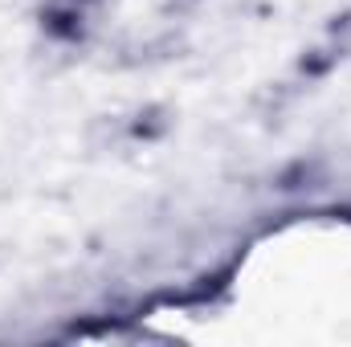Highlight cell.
<instances>
[{"mask_svg": "<svg viewBox=\"0 0 351 347\" xmlns=\"http://www.w3.org/2000/svg\"><path fill=\"white\" fill-rule=\"evenodd\" d=\"M37 25L49 41H62V45H78L86 37V8L74 4V0H49L37 8Z\"/></svg>", "mask_w": 351, "mask_h": 347, "instance_id": "obj_1", "label": "cell"}, {"mask_svg": "<svg viewBox=\"0 0 351 347\" xmlns=\"http://www.w3.org/2000/svg\"><path fill=\"white\" fill-rule=\"evenodd\" d=\"M168 131H172V106H164V102H147L127 119V135L135 143H160Z\"/></svg>", "mask_w": 351, "mask_h": 347, "instance_id": "obj_2", "label": "cell"}, {"mask_svg": "<svg viewBox=\"0 0 351 347\" xmlns=\"http://www.w3.org/2000/svg\"><path fill=\"white\" fill-rule=\"evenodd\" d=\"M339 49L327 41V45H315V49H302V58H298V74L302 78H327L335 66H339Z\"/></svg>", "mask_w": 351, "mask_h": 347, "instance_id": "obj_3", "label": "cell"}, {"mask_svg": "<svg viewBox=\"0 0 351 347\" xmlns=\"http://www.w3.org/2000/svg\"><path fill=\"white\" fill-rule=\"evenodd\" d=\"M327 41H331L339 53H351V8L335 12V16L327 21Z\"/></svg>", "mask_w": 351, "mask_h": 347, "instance_id": "obj_4", "label": "cell"}, {"mask_svg": "<svg viewBox=\"0 0 351 347\" xmlns=\"http://www.w3.org/2000/svg\"><path fill=\"white\" fill-rule=\"evenodd\" d=\"M74 4H82V8H98V4H106V0H74Z\"/></svg>", "mask_w": 351, "mask_h": 347, "instance_id": "obj_5", "label": "cell"}]
</instances>
